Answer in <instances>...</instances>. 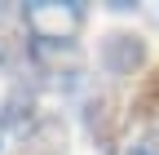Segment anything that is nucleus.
<instances>
[{
	"instance_id": "obj_1",
	"label": "nucleus",
	"mask_w": 159,
	"mask_h": 155,
	"mask_svg": "<svg viewBox=\"0 0 159 155\" xmlns=\"http://www.w3.org/2000/svg\"><path fill=\"white\" fill-rule=\"evenodd\" d=\"M84 22H89V9L80 0H31V5H22V27L35 45H75Z\"/></svg>"
},
{
	"instance_id": "obj_2",
	"label": "nucleus",
	"mask_w": 159,
	"mask_h": 155,
	"mask_svg": "<svg viewBox=\"0 0 159 155\" xmlns=\"http://www.w3.org/2000/svg\"><path fill=\"white\" fill-rule=\"evenodd\" d=\"M146 40L137 31H106L102 35V49H97V62H102L106 75H115V80H128V75H137L146 67Z\"/></svg>"
},
{
	"instance_id": "obj_3",
	"label": "nucleus",
	"mask_w": 159,
	"mask_h": 155,
	"mask_svg": "<svg viewBox=\"0 0 159 155\" xmlns=\"http://www.w3.org/2000/svg\"><path fill=\"white\" fill-rule=\"evenodd\" d=\"M80 115H84L89 138L102 146V151H115V138H119V129H124V120H128V115L119 111V98H115V93H93Z\"/></svg>"
},
{
	"instance_id": "obj_4",
	"label": "nucleus",
	"mask_w": 159,
	"mask_h": 155,
	"mask_svg": "<svg viewBox=\"0 0 159 155\" xmlns=\"http://www.w3.org/2000/svg\"><path fill=\"white\" fill-rule=\"evenodd\" d=\"M66 142L71 133L62 124V115H40L27 133H18L13 155H66Z\"/></svg>"
},
{
	"instance_id": "obj_5",
	"label": "nucleus",
	"mask_w": 159,
	"mask_h": 155,
	"mask_svg": "<svg viewBox=\"0 0 159 155\" xmlns=\"http://www.w3.org/2000/svg\"><path fill=\"white\" fill-rule=\"evenodd\" d=\"M40 120L35 115V89H27V84H13L5 98H0V129H31Z\"/></svg>"
},
{
	"instance_id": "obj_6",
	"label": "nucleus",
	"mask_w": 159,
	"mask_h": 155,
	"mask_svg": "<svg viewBox=\"0 0 159 155\" xmlns=\"http://www.w3.org/2000/svg\"><path fill=\"white\" fill-rule=\"evenodd\" d=\"M155 115H159V67L137 80L133 102H128V120H146V124H150Z\"/></svg>"
},
{
	"instance_id": "obj_7",
	"label": "nucleus",
	"mask_w": 159,
	"mask_h": 155,
	"mask_svg": "<svg viewBox=\"0 0 159 155\" xmlns=\"http://www.w3.org/2000/svg\"><path fill=\"white\" fill-rule=\"evenodd\" d=\"M111 155H159V129H146L142 138H133L124 146H115Z\"/></svg>"
},
{
	"instance_id": "obj_8",
	"label": "nucleus",
	"mask_w": 159,
	"mask_h": 155,
	"mask_svg": "<svg viewBox=\"0 0 159 155\" xmlns=\"http://www.w3.org/2000/svg\"><path fill=\"white\" fill-rule=\"evenodd\" d=\"M142 18H146L150 27H159V0H155V5H142Z\"/></svg>"
},
{
	"instance_id": "obj_9",
	"label": "nucleus",
	"mask_w": 159,
	"mask_h": 155,
	"mask_svg": "<svg viewBox=\"0 0 159 155\" xmlns=\"http://www.w3.org/2000/svg\"><path fill=\"white\" fill-rule=\"evenodd\" d=\"M0 62H5V49H0Z\"/></svg>"
}]
</instances>
